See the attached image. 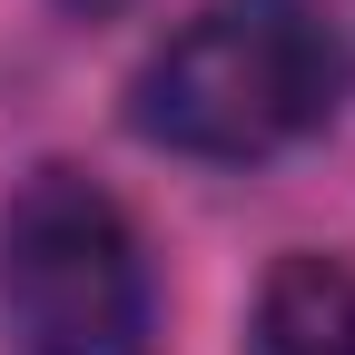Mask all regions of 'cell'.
Returning <instances> with one entry per match:
<instances>
[{
    "label": "cell",
    "instance_id": "6da1fadb",
    "mask_svg": "<svg viewBox=\"0 0 355 355\" xmlns=\"http://www.w3.org/2000/svg\"><path fill=\"white\" fill-rule=\"evenodd\" d=\"M345 99V50L316 0H198L128 79V128L198 168H266Z\"/></svg>",
    "mask_w": 355,
    "mask_h": 355
},
{
    "label": "cell",
    "instance_id": "7a4b0ae2",
    "mask_svg": "<svg viewBox=\"0 0 355 355\" xmlns=\"http://www.w3.org/2000/svg\"><path fill=\"white\" fill-rule=\"evenodd\" d=\"M0 345L10 355H158V266L109 178L40 158L0 198Z\"/></svg>",
    "mask_w": 355,
    "mask_h": 355
},
{
    "label": "cell",
    "instance_id": "3957f363",
    "mask_svg": "<svg viewBox=\"0 0 355 355\" xmlns=\"http://www.w3.org/2000/svg\"><path fill=\"white\" fill-rule=\"evenodd\" d=\"M247 355H355V257L286 247L257 277Z\"/></svg>",
    "mask_w": 355,
    "mask_h": 355
},
{
    "label": "cell",
    "instance_id": "277c9868",
    "mask_svg": "<svg viewBox=\"0 0 355 355\" xmlns=\"http://www.w3.org/2000/svg\"><path fill=\"white\" fill-rule=\"evenodd\" d=\"M60 20H119V10H139V0H50Z\"/></svg>",
    "mask_w": 355,
    "mask_h": 355
}]
</instances>
